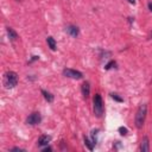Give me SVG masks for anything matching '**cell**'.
Returning <instances> with one entry per match:
<instances>
[{"label": "cell", "mask_w": 152, "mask_h": 152, "mask_svg": "<svg viewBox=\"0 0 152 152\" xmlns=\"http://www.w3.org/2000/svg\"><path fill=\"white\" fill-rule=\"evenodd\" d=\"M146 113H147V106L145 103H141L135 114V126L138 128H141L144 126V122L146 119Z\"/></svg>", "instance_id": "6da1fadb"}, {"label": "cell", "mask_w": 152, "mask_h": 152, "mask_svg": "<svg viewBox=\"0 0 152 152\" xmlns=\"http://www.w3.org/2000/svg\"><path fill=\"white\" fill-rule=\"evenodd\" d=\"M4 83H5L6 88H14L18 83V75L14 71H7L5 74Z\"/></svg>", "instance_id": "7a4b0ae2"}, {"label": "cell", "mask_w": 152, "mask_h": 152, "mask_svg": "<svg viewBox=\"0 0 152 152\" xmlns=\"http://www.w3.org/2000/svg\"><path fill=\"white\" fill-rule=\"evenodd\" d=\"M93 108H94V113L97 118H100L103 113V106H102V99L100 94H95L94 99H93Z\"/></svg>", "instance_id": "3957f363"}, {"label": "cell", "mask_w": 152, "mask_h": 152, "mask_svg": "<svg viewBox=\"0 0 152 152\" xmlns=\"http://www.w3.org/2000/svg\"><path fill=\"white\" fill-rule=\"evenodd\" d=\"M63 75L65 77H69V78H74V80H80L83 77L82 72L77 71V70H74V69H64L63 70Z\"/></svg>", "instance_id": "277c9868"}, {"label": "cell", "mask_w": 152, "mask_h": 152, "mask_svg": "<svg viewBox=\"0 0 152 152\" xmlns=\"http://www.w3.org/2000/svg\"><path fill=\"white\" fill-rule=\"evenodd\" d=\"M40 120H42V116H40L39 113H32V114H30V115L27 116L26 122H27L28 125H37V124L40 122Z\"/></svg>", "instance_id": "5b68a950"}, {"label": "cell", "mask_w": 152, "mask_h": 152, "mask_svg": "<svg viewBox=\"0 0 152 152\" xmlns=\"http://www.w3.org/2000/svg\"><path fill=\"white\" fill-rule=\"evenodd\" d=\"M66 32H68L71 37H77L78 33H80L78 27H77V26H74V25H69V26L66 27Z\"/></svg>", "instance_id": "8992f818"}, {"label": "cell", "mask_w": 152, "mask_h": 152, "mask_svg": "<svg viewBox=\"0 0 152 152\" xmlns=\"http://www.w3.org/2000/svg\"><path fill=\"white\" fill-rule=\"evenodd\" d=\"M140 151L141 152H148L150 151V146H148V138L144 137L140 144Z\"/></svg>", "instance_id": "52a82bcc"}, {"label": "cell", "mask_w": 152, "mask_h": 152, "mask_svg": "<svg viewBox=\"0 0 152 152\" xmlns=\"http://www.w3.org/2000/svg\"><path fill=\"white\" fill-rule=\"evenodd\" d=\"M90 94V86H89V82H84L82 84V95L87 99Z\"/></svg>", "instance_id": "ba28073f"}, {"label": "cell", "mask_w": 152, "mask_h": 152, "mask_svg": "<svg viewBox=\"0 0 152 152\" xmlns=\"http://www.w3.org/2000/svg\"><path fill=\"white\" fill-rule=\"evenodd\" d=\"M51 140V137L50 135H42L39 139H38V145L39 146H44V145H48Z\"/></svg>", "instance_id": "9c48e42d"}, {"label": "cell", "mask_w": 152, "mask_h": 152, "mask_svg": "<svg viewBox=\"0 0 152 152\" xmlns=\"http://www.w3.org/2000/svg\"><path fill=\"white\" fill-rule=\"evenodd\" d=\"M7 34H8V37H10L11 40H17V39H18L17 32H15L13 28H11V27H7Z\"/></svg>", "instance_id": "30bf717a"}, {"label": "cell", "mask_w": 152, "mask_h": 152, "mask_svg": "<svg viewBox=\"0 0 152 152\" xmlns=\"http://www.w3.org/2000/svg\"><path fill=\"white\" fill-rule=\"evenodd\" d=\"M42 94H43L44 99H45L48 102H52V101H53V95H52L51 93H49V91H46V90L42 89Z\"/></svg>", "instance_id": "8fae6325"}, {"label": "cell", "mask_w": 152, "mask_h": 152, "mask_svg": "<svg viewBox=\"0 0 152 152\" xmlns=\"http://www.w3.org/2000/svg\"><path fill=\"white\" fill-rule=\"evenodd\" d=\"M46 43H48L49 48H50L52 51L56 50V42H55V39H53L52 37H48V38H46Z\"/></svg>", "instance_id": "7c38bea8"}, {"label": "cell", "mask_w": 152, "mask_h": 152, "mask_svg": "<svg viewBox=\"0 0 152 152\" xmlns=\"http://www.w3.org/2000/svg\"><path fill=\"white\" fill-rule=\"evenodd\" d=\"M84 145H86V146L91 151V150L94 148V145H95V144H94L93 141H90L88 138H86V137H84Z\"/></svg>", "instance_id": "4fadbf2b"}, {"label": "cell", "mask_w": 152, "mask_h": 152, "mask_svg": "<svg viewBox=\"0 0 152 152\" xmlns=\"http://www.w3.org/2000/svg\"><path fill=\"white\" fill-rule=\"evenodd\" d=\"M110 95H112V97H113L114 100H116L118 102H122V101H124V100H122L118 94H114V93H113V94H110Z\"/></svg>", "instance_id": "5bb4252c"}, {"label": "cell", "mask_w": 152, "mask_h": 152, "mask_svg": "<svg viewBox=\"0 0 152 152\" xmlns=\"http://www.w3.org/2000/svg\"><path fill=\"white\" fill-rule=\"evenodd\" d=\"M119 132H120L121 135H126V134H127V128H125V127H119Z\"/></svg>", "instance_id": "9a60e30c"}, {"label": "cell", "mask_w": 152, "mask_h": 152, "mask_svg": "<svg viewBox=\"0 0 152 152\" xmlns=\"http://www.w3.org/2000/svg\"><path fill=\"white\" fill-rule=\"evenodd\" d=\"M113 65H115V62H114V61H110V62H109V63H108V64L104 66V69H106V70H108V69L113 68Z\"/></svg>", "instance_id": "2e32d148"}, {"label": "cell", "mask_w": 152, "mask_h": 152, "mask_svg": "<svg viewBox=\"0 0 152 152\" xmlns=\"http://www.w3.org/2000/svg\"><path fill=\"white\" fill-rule=\"evenodd\" d=\"M11 151H19V152H23L24 150H21V148H18V147H14V148H12Z\"/></svg>", "instance_id": "e0dca14e"}, {"label": "cell", "mask_w": 152, "mask_h": 152, "mask_svg": "<svg viewBox=\"0 0 152 152\" xmlns=\"http://www.w3.org/2000/svg\"><path fill=\"white\" fill-rule=\"evenodd\" d=\"M51 150H52L51 147H45V148H44L43 151H44V152H48V151H51Z\"/></svg>", "instance_id": "ac0fdd59"}, {"label": "cell", "mask_w": 152, "mask_h": 152, "mask_svg": "<svg viewBox=\"0 0 152 152\" xmlns=\"http://www.w3.org/2000/svg\"><path fill=\"white\" fill-rule=\"evenodd\" d=\"M148 8H150V11L152 12V2H148Z\"/></svg>", "instance_id": "d6986e66"}, {"label": "cell", "mask_w": 152, "mask_h": 152, "mask_svg": "<svg viewBox=\"0 0 152 152\" xmlns=\"http://www.w3.org/2000/svg\"><path fill=\"white\" fill-rule=\"evenodd\" d=\"M128 2H131V4H135V0H128Z\"/></svg>", "instance_id": "ffe728a7"}, {"label": "cell", "mask_w": 152, "mask_h": 152, "mask_svg": "<svg viewBox=\"0 0 152 152\" xmlns=\"http://www.w3.org/2000/svg\"><path fill=\"white\" fill-rule=\"evenodd\" d=\"M151 37H152V34H151Z\"/></svg>", "instance_id": "44dd1931"}]
</instances>
